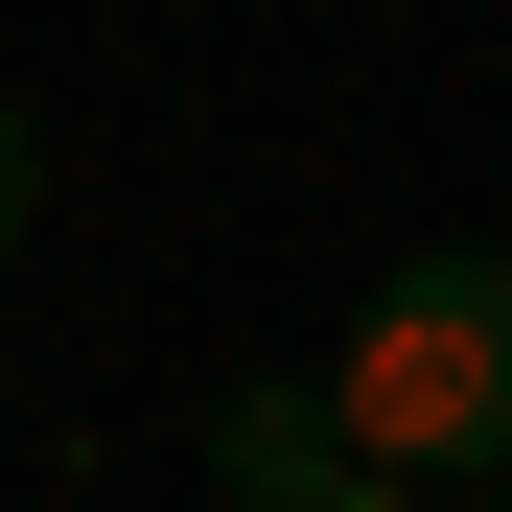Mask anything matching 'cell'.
<instances>
[{
	"label": "cell",
	"instance_id": "cell-1",
	"mask_svg": "<svg viewBox=\"0 0 512 512\" xmlns=\"http://www.w3.org/2000/svg\"><path fill=\"white\" fill-rule=\"evenodd\" d=\"M326 419L373 443V489H512V256L489 233L396 256L326 350Z\"/></svg>",
	"mask_w": 512,
	"mask_h": 512
},
{
	"label": "cell",
	"instance_id": "cell-2",
	"mask_svg": "<svg viewBox=\"0 0 512 512\" xmlns=\"http://www.w3.org/2000/svg\"><path fill=\"white\" fill-rule=\"evenodd\" d=\"M210 512H419V489H373V443L326 419V373H233L210 396Z\"/></svg>",
	"mask_w": 512,
	"mask_h": 512
},
{
	"label": "cell",
	"instance_id": "cell-3",
	"mask_svg": "<svg viewBox=\"0 0 512 512\" xmlns=\"http://www.w3.org/2000/svg\"><path fill=\"white\" fill-rule=\"evenodd\" d=\"M24 233H47V117L0 94V280H24Z\"/></svg>",
	"mask_w": 512,
	"mask_h": 512
},
{
	"label": "cell",
	"instance_id": "cell-4",
	"mask_svg": "<svg viewBox=\"0 0 512 512\" xmlns=\"http://www.w3.org/2000/svg\"><path fill=\"white\" fill-rule=\"evenodd\" d=\"M419 512H512V489H419Z\"/></svg>",
	"mask_w": 512,
	"mask_h": 512
}]
</instances>
